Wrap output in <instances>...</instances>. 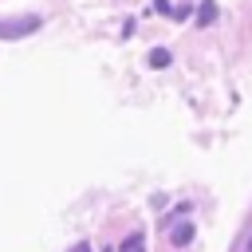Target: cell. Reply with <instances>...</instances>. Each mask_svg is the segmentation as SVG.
<instances>
[{
    "instance_id": "obj_2",
    "label": "cell",
    "mask_w": 252,
    "mask_h": 252,
    "mask_svg": "<svg viewBox=\"0 0 252 252\" xmlns=\"http://www.w3.org/2000/svg\"><path fill=\"white\" fill-rule=\"evenodd\" d=\"M197 20H201V24H213V20H217V4H213V0H205V4L197 8Z\"/></svg>"
},
{
    "instance_id": "obj_4",
    "label": "cell",
    "mask_w": 252,
    "mask_h": 252,
    "mask_svg": "<svg viewBox=\"0 0 252 252\" xmlns=\"http://www.w3.org/2000/svg\"><path fill=\"white\" fill-rule=\"evenodd\" d=\"M193 240V224H177L173 228V244H189Z\"/></svg>"
},
{
    "instance_id": "obj_3",
    "label": "cell",
    "mask_w": 252,
    "mask_h": 252,
    "mask_svg": "<svg viewBox=\"0 0 252 252\" xmlns=\"http://www.w3.org/2000/svg\"><path fill=\"white\" fill-rule=\"evenodd\" d=\"M150 67H158V71L169 67V51H165V47H154V51H150Z\"/></svg>"
},
{
    "instance_id": "obj_1",
    "label": "cell",
    "mask_w": 252,
    "mask_h": 252,
    "mask_svg": "<svg viewBox=\"0 0 252 252\" xmlns=\"http://www.w3.org/2000/svg\"><path fill=\"white\" fill-rule=\"evenodd\" d=\"M142 244H146V236H142V232H134V236H126V240H122V248H118V252H146Z\"/></svg>"
},
{
    "instance_id": "obj_5",
    "label": "cell",
    "mask_w": 252,
    "mask_h": 252,
    "mask_svg": "<svg viewBox=\"0 0 252 252\" xmlns=\"http://www.w3.org/2000/svg\"><path fill=\"white\" fill-rule=\"evenodd\" d=\"M75 252H91V248H87V244H79V248H75Z\"/></svg>"
}]
</instances>
